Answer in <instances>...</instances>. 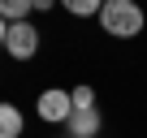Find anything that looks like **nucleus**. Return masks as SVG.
<instances>
[{"instance_id":"1","label":"nucleus","mask_w":147,"mask_h":138,"mask_svg":"<svg viewBox=\"0 0 147 138\" xmlns=\"http://www.w3.org/2000/svg\"><path fill=\"white\" fill-rule=\"evenodd\" d=\"M100 26H104V35H113V39H138L143 26H147V13H143L138 0H104Z\"/></svg>"},{"instance_id":"4","label":"nucleus","mask_w":147,"mask_h":138,"mask_svg":"<svg viewBox=\"0 0 147 138\" xmlns=\"http://www.w3.org/2000/svg\"><path fill=\"white\" fill-rule=\"evenodd\" d=\"M104 125L100 108H74V117L65 121V138H95Z\"/></svg>"},{"instance_id":"10","label":"nucleus","mask_w":147,"mask_h":138,"mask_svg":"<svg viewBox=\"0 0 147 138\" xmlns=\"http://www.w3.org/2000/svg\"><path fill=\"white\" fill-rule=\"evenodd\" d=\"M61 0H35V9H56Z\"/></svg>"},{"instance_id":"6","label":"nucleus","mask_w":147,"mask_h":138,"mask_svg":"<svg viewBox=\"0 0 147 138\" xmlns=\"http://www.w3.org/2000/svg\"><path fill=\"white\" fill-rule=\"evenodd\" d=\"M35 0H0V17L5 22H30Z\"/></svg>"},{"instance_id":"5","label":"nucleus","mask_w":147,"mask_h":138,"mask_svg":"<svg viewBox=\"0 0 147 138\" xmlns=\"http://www.w3.org/2000/svg\"><path fill=\"white\" fill-rule=\"evenodd\" d=\"M26 121H22V108L18 104H0V138H22Z\"/></svg>"},{"instance_id":"3","label":"nucleus","mask_w":147,"mask_h":138,"mask_svg":"<svg viewBox=\"0 0 147 138\" xmlns=\"http://www.w3.org/2000/svg\"><path fill=\"white\" fill-rule=\"evenodd\" d=\"M69 117H74V95L48 86V91L39 95V121H48V125H65Z\"/></svg>"},{"instance_id":"8","label":"nucleus","mask_w":147,"mask_h":138,"mask_svg":"<svg viewBox=\"0 0 147 138\" xmlns=\"http://www.w3.org/2000/svg\"><path fill=\"white\" fill-rule=\"evenodd\" d=\"M69 95H74V108H95V91L91 86H74Z\"/></svg>"},{"instance_id":"9","label":"nucleus","mask_w":147,"mask_h":138,"mask_svg":"<svg viewBox=\"0 0 147 138\" xmlns=\"http://www.w3.org/2000/svg\"><path fill=\"white\" fill-rule=\"evenodd\" d=\"M5 39H9V22L0 17V48H5Z\"/></svg>"},{"instance_id":"7","label":"nucleus","mask_w":147,"mask_h":138,"mask_svg":"<svg viewBox=\"0 0 147 138\" xmlns=\"http://www.w3.org/2000/svg\"><path fill=\"white\" fill-rule=\"evenodd\" d=\"M61 5L74 13V17H100V9H104V0H61Z\"/></svg>"},{"instance_id":"2","label":"nucleus","mask_w":147,"mask_h":138,"mask_svg":"<svg viewBox=\"0 0 147 138\" xmlns=\"http://www.w3.org/2000/svg\"><path fill=\"white\" fill-rule=\"evenodd\" d=\"M39 26L35 22H9V39H5V52L13 56V60H30L35 52H39Z\"/></svg>"}]
</instances>
